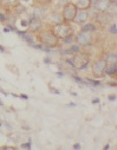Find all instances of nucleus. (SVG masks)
I'll list each match as a JSON object with an SVG mask.
<instances>
[{
    "label": "nucleus",
    "mask_w": 117,
    "mask_h": 150,
    "mask_svg": "<svg viewBox=\"0 0 117 150\" xmlns=\"http://www.w3.org/2000/svg\"><path fill=\"white\" fill-rule=\"evenodd\" d=\"M40 42L48 47H55L58 45V37L53 31L42 30L40 31Z\"/></svg>",
    "instance_id": "nucleus-1"
},
{
    "label": "nucleus",
    "mask_w": 117,
    "mask_h": 150,
    "mask_svg": "<svg viewBox=\"0 0 117 150\" xmlns=\"http://www.w3.org/2000/svg\"><path fill=\"white\" fill-rule=\"evenodd\" d=\"M77 11H78V8H77V6L74 4H72V3L65 4L64 7H63V13H62V16L64 18V21H66V23L73 21Z\"/></svg>",
    "instance_id": "nucleus-2"
},
{
    "label": "nucleus",
    "mask_w": 117,
    "mask_h": 150,
    "mask_svg": "<svg viewBox=\"0 0 117 150\" xmlns=\"http://www.w3.org/2000/svg\"><path fill=\"white\" fill-rule=\"evenodd\" d=\"M92 35L90 32H84V31H81L76 35V42L79 46H89L91 43H92Z\"/></svg>",
    "instance_id": "nucleus-3"
},
{
    "label": "nucleus",
    "mask_w": 117,
    "mask_h": 150,
    "mask_svg": "<svg viewBox=\"0 0 117 150\" xmlns=\"http://www.w3.org/2000/svg\"><path fill=\"white\" fill-rule=\"evenodd\" d=\"M105 66H106L105 59H98V60H96V62L94 63V65H92V74H94L96 78L103 77V76H104Z\"/></svg>",
    "instance_id": "nucleus-4"
},
{
    "label": "nucleus",
    "mask_w": 117,
    "mask_h": 150,
    "mask_svg": "<svg viewBox=\"0 0 117 150\" xmlns=\"http://www.w3.org/2000/svg\"><path fill=\"white\" fill-rule=\"evenodd\" d=\"M57 27H58V30H57V32H55V33L57 34L58 38H63V37H65V35H67V34H70V33L73 32L72 28H71V26H70L66 21H64V23L57 25Z\"/></svg>",
    "instance_id": "nucleus-5"
},
{
    "label": "nucleus",
    "mask_w": 117,
    "mask_h": 150,
    "mask_svg": "<svg viewBox=\"0 0 117 150\" xmlns=\"http://www.w3.org/2000/svg\"><path fill=\"white\" fill-rule=\"evenodd\" d=\"M88 19H89V12L87 10H78L73 21L79 25H83V24L88 23Z\"/></svg>",
    "instance_id": "nucleus-6"
},
{
    "label": "nucleus",
    "mask_w": 117,
    "mask_h": 150,
    "mask_svg": "<svg viewBox=\"0 0 117 150\" xmlns=\"http://www.w3.org/2000/svg\"><path fill=\"white\" fill-rule=\"evenodd\" d=\"M92 6L97 10V12H106L109 6H110V3L108 0H92Z\"/></svg>",
    "instance_id": "nucleus-7"
},
{
    "label": "nucleus",
    "mask_w": 117,
    "mask_h": 150,
    "mask_svg": "<svg viewBox=\"0 0 117 150\" xmlns=\"http://www.w3.org/2000/svg\"><path fill=\"white\" fill-rule=\"evenodd\" d=\"M98 23H101L102 25H108L111 23L112 20V16L110 12H99L98 17H97Z\"/></svg>",
    "instance_id": "nucleus-8"
},
{
    "label": "nucleus",
    "mask_w": 117,
    "mask_h": 150,
    "mask_svg": "<svg viewBox=\"0 0 117 150\" xmlns=\"http://www.w3.org/2000/svg\"><path fill=\"white\" fill-rule=\"evenodd\" d=\"M40 28H42V19L35 18V17L30 19V24H28V30L30 31L35 32V31H39Z\"/></svg>",
    "instance_id": "nucleus-9"
},
{
    "label": "nucleus",
    "mask_w": 117,
    "mask_h": 150,
    "mask_svg": "<svg viewBox=\"0 0 117 150\" xmlns=\"http://www.w3.org/2000/svg\"><path fill=\"white\" fill-rule=\"evenodd\" d=\"M78 10H90L92 7V0H77L74 4Z\"/></svg>",
    "instance_id": "nucleus-10"
},
{
    "label": "nucleus",
    "mask_w": 117,
    "mask_h": 150,
    "mask_svg": "<svg viewBox=\"0 0 117 150\" xmlns=\"http://www.w3.org/2000/svg\"><path fill=\"white\" fill-rule=\"evenodd\" d=\"M104 73L109 74V76H113L117 73V64H106Z\"/></svg>",
    "instance_id": "nucleus-11"
},
{
    "label": "nucleus",
    "mask_w": 117,
    "mask_h": 150,
    "mask_svg": "<svg viewBox=\"0 0 117 150\" xmlns=\"http://www.w3.org/2000/svg\"><path fill=\"white\" fill-rule=\"evenodd\" d=\"M51 23L57 26V25L64 23V18H63V16H62L60 13H53V14L51 16Z\"/></svg>",
    "instance_id": "nucleus-12"
},
{
    "label": "nucleus",
    "mask_w": 117,
    "mask_h": 150,
    "mask_svg": "<svg viewBox=\"0 0 117 150\" xmlns=\"http://www.w3.org/2000/svg\"><path fill=\"white\" fill-rule=\"evenodd\" d=\"M81 31H84V32H95L96 31V26L94 24H91V23H89V24L85 23V24L82 25Z\"/></svg>",
    "instance_id": "nucleus-13"
},
{
    "label": "nucleus",
    "mask_w": 117,
    "mask_h": 150,
    "mask_svg": "<svg viewBox=\"0 0 117 150\" xmlns=\"http://www.w3.org/2000/svg\"><path fill=\"white\" fill-rule=\"evenodd\" d=\"M106 64H116L117 63V56L116 53H111V54H108V58L105 59Z\"/></svg>",
    "instance_id": "nucleus-14"
},
{
    "label": "nucleus",
    "mask_w": 117,
    "mask_h": 150,
    "mask_svg": "<svg viewBox=\"0 0 117 150\" xmlns=\"http://www.w3.org/2000/svg\"><path fill=\"white\" fill-rule=\"evenodd\" d=\"M62 40H63L64 44H72L73 43V32L67 34V35H65V37H63Z\"/></svg>",
    "instance_id": "nucleus-15"
},
{
    "label": "nucleus",
    "mask_w": 117,
    "mask_h": 150,
    "mask_svg": "<svg viewBox=\"0 0 117 150\" xmlns=\"http://www.w3.org/2000/svg\"><path fill=\"white\" fill-rule=\"evenodd\" d=\"M33 17L39 18V19H42V18L44 17V11H43L42 8H39V7L34 8V11H33Z\"/></svg>",
    "instance_id": "nucleus-16"
},
{
    "label": "nucleus",
    "mask_w": 117,
    "mask_h": 150,
    "mask_svg": "<svg viewBox=\"0 0 117 150\" xmlns=\"http://www.w3.org/2000/svg\"><path fill=\"white\" fill-rule=\"evenodd\" d=\"M24 11H26V8L21 5V4H17V5H14V14H21Z\"/></svg>",
    "instance_id": "nucleus-17"
},
{
    "label": "nucleus",
    "mask_w": 117,
    "mask_h": 150,
    "mask_svg": "<svg viewBox=\"0 0 117 150\" xmlns=\"http://www.w3.org/2000/svg\"><path fill=\"white\" fill-rule=\"evenodd\" d=\"M23 39H24L25 42H27V43H28L30 45L34 44V39H33V37H32V35H30V34H28L27 32L23 34Z\"/></svg>",
    "instance_id": "nucleus-18"
},
{
    "label": "nucleus",
    "mask_w": 117,
    "mask_h": 150,
    "mask_svg": "<svg viewBox=\"0 0 117 150\" xmlns=\"http://www.w3.org/2000/svg\"><path fill=\"white\" fill-rule=\"evenodd\" d=\"M1 4L9 5V6H14L18 4V0H1Z\"/></svg>",
    "instance_id": "nucleus-19"
},
{
    "label": "nucleus",
    "mask_w": 117,
    "mask_h": 150,
    "mask_svg": "<svg viewBox=\"0 0 117 150\" xmlns=\"http://www.w3.org/2000/svg\"><path fill=\"white\" fill-rule=\"evenodd\" d=\"M70 49L72 50V52H73V53H78V52L81 51V46L78 45V44H72Z\"/></svg>",
    "instance_id": "nucleus-20"
},
{
    "label": "nucleus",
    "mask_w": 117,
    "mask_h": 150,
    "mask_svg": "<svg viewBox=\"0 0 117 150\" xmlns=\"http://www.w3.org/2000/svg\"><path fill=\"white\" fill-rule=\"evenodd\" d=\"M109 32L112 33V34H116V33H117V27H116V24H115V23L111 24V26L109 27Z\"/></svg>",
    "instance_id": "nucleus-21"
},
{
    "label": "nucleus",
    "mask_w": 117,
    "mask_h": 150,
    "mask_svg": "<svg viewBox=\"0 0 117 150\" xmlns=\"http://www.w3.org/2000/svg\"><path fill=\"white\" fill-rule=\"evenodd\" d=\"M87 83L90 84V85H95V86H98L101 84V82L98 81H94V79H87Z\"/></svg>",
    "instance_id": "nucleus-22"
},
{
    "label": "nucleus",
    "mask_w": 117,
    "mask_h": 150,
    "mask_svg": "<svg viewBox=\"0 0 117 150\" xmlns=\"http://www.w3.org/2000/svg\"><path fill=\"white\" fill-rule=\"evenodd\" d=\"M73 79H74L77 83H79L81 85H82V84H88L87 81H84V79H82V78H79V77H77V76H73Z\"/></svg>",
    "instance_id": "nucleus-23"
},
{
    "label": "nucleus",
    "mask_w": 117,
    "mask_h": 150,
    "mask_svg": "<svg viewBox=\"0 0 117 150\" xmlns=\"http://www.w3.org/2000/svg\"><path fill=\"white\" fill-rule=\"evenodd\" d=\"M59 52H60V54H73L71 49H69V50H59Z\"/></svg>",
    "instance_id": "nucleus-24"
},
{
    "label": "nucleus",
    "mask_w": 117,
    "mask_h": 150,
    "mask_svg": "<svg viewBox=\"0 0 117 150\" xmlns=\"http://www.w3.org/2000/svg\"><path fill=\"white\" fill-rule=\"evenodd\" d=\"M65 62H66L67 64H70L71 66H73V67L76 66V64H74V59H70V58H66V59H65Z\"/></svg>",
    "instance_id": "nucleus-25"
},
{
    "label": "nucleus",
    "mask_w": 117,
    "mask_h": 150,
    "mask_svg": "<svg viewBox=\"0 0 117 150\" xmlns=\"http://www.w3.org/2000/svg\"><path fill=\"white\" fill-rule=\"evenodd\" d=\"M21 148L30 149V148H31V141H28V143H26V144H23V145H21Z\"/></svg>",
    "instance_id": "nucleus-26"
},
{
    "label": "nucleus",
    "mask_w": 117,
    "mask_h": 150,
    "mask_svg": "<svg viewBox=\"0 0 117 150\" xmlns=\"http://www.w3.org/2000/svg\"><path fill=\"white\" fill-rule=\"evenodd\" d=\"M38 1L40 3V4H49V3L52 1V0H38Z\"/></svg>",
    "instance_id": "nucleus-27"
},
{
    "label": "nucleus",
    "mask_w": 117,
    "mask_h": 150,
    "mask_svg": "<svg viewBox=\"0 0 117 150\" xmlns=\"http://www.w3.org/2000/svg\"><path fill=\"white\" fill-rule=\"evenodd\" d=\"M6 20V16H4V14H1V13H0V21H1V23H4Z\"/></svg>",
    "instance_id": "nucleus-28"
},
{
    "label": "nucleus",
    "mask_w": 117,
    "mask_h": 150,
    "mask_svg": "<svg viewBox=\"0 0 117 150\" xmlns=\"http://www.w3.org/2000/svg\"><path fill=\"white\" fill-rule=\"evenodd\" d=\"M108 99H109V100H115V99H116V96H115V95H111V96L108 97Z\"/></svg>",
    "instance_id": "nucleus-29"
},
{
    "label": "nucleus",
    "mask_w": 117,
    "mask_h": 150,
    "mask_svg": "<svg viewBox=\"0 0 117 150\" xmlns=\"http://www.w3.org/2000/svg\"><path fill=\"white\" fill-rule=\"evenodd\" d=\"M73 149H81V144H78V143L74 144V145H73Z\"/></svg>",
    "instance_id": "nucleus-30"
},
{
    "label": "nucleus",
    "mask_w": 117,
    "mask_h": 150,
    "mask_svg": "<svg viewBox=\"0 0 117 150\" xmlns=\"http://www.w3.org/2000/svg\"><path fill=\"white\" fill-rule=\"evenodd\" d=\"M10 31H11V28H10V27H9V26H7V27H5V28H4V32H5V33H7V32H10Z\"/></svg>",
    "instance_id": "nucleus-31"
},
{
    "label": "nucleus",
    "mask_w": 117,
    "mask_h": 150,
    "mask_svg": "<svg viewBox=\"0 0 117 150\" xmlns=\"http://www.w3.org/2000/svg\"><path fill=\"white\" fill-rule=\"evenodd\" d=\"M20 97H21L23 99H27V98H28V96H26V95H20Z\"/></svg>",
    "instance_id": "nucleus-32"
},
{
    "label": "nucleus",
    "mask_w": 117,
    "mask_h": 150,
    "mask_svg": "<svg viewBox=\"0 0 117 150\" xmlns=\"http://www.w3.org/2000/svg\"><path fill=\"white\" fill-rule=\"evenodd\" d=\"M0 52H5V49H4V46H1V45H0Z\"/></svg>",
    "instance_id": "nucleus-33"
},
{
    "label": "nucleus",
    "mask_w": 117,
    "mask_h": 150,
    "mask_svg": "<svg viewBox=\"0 0 117 150\" xmlns=\"http://www.w3.org/2000/svg\"><path fill=\"white\" fill-rule=\"evenodd\" d=\"M92 103H95V104H96V103H99V99H98V98H95V99L92 100Z\"/></svg>",
    "instance_id": "nucleus-34"
},
{
    "label": "nucleus",
    "mask_w": 117,
    "mask_h": 150,
    "mask_svg": "<svg viewBox=\"0 0 117 150\" xmlns=\"http://www.w3.org/2000/svg\"><path fill=\"white\" fill-rule=\"evenodd\" d=\"M44 62H45V63H48V64H49V63H51V60H50L49 58H45V59H44Z\"/></svg>",
    "instance_id": "nucleus-35"
},
{
    "label": "nucleus",
    "mask_w": 117,
    "mask_h": 150,
    "mask_svg": "<svg viewBox=\"0 0 117 150\" xmlns=\"http://www.w3.org/2000/svg\"><path fill=\"white\" fill-rule=\"evenodd\" d=\"M110 4H116V0H108Z\"/></svg>",
    "instance_id": "nucleus-36"
},
{
    "label": "nucleus",
    "mask_w": 117,
    "mask_h": 150,
    "mask_svg": "<svg viewBox=\"0 0 117 150\" xmlns=\"http://www.w3.org/2000/svg\"><path fill=\"white\" fill-rule=\"evenodd\" d=\"M57 74H58V76H64V73H63V72H57Z\"/></svg>",
    "instance_id": "nucleus-37"
},
{
    "label": "nucleus",
    "mask_w": 117,
    "mask_h": 150,
    "mask_svg": "<svg viewBox=\"0 0 117 150\" xmlns=\"http://www.w3.org/2000/svg\"><path fill=\"white\" fill-rule=\"evenodd\" d=\"M69 106H76V104H74V103H70Z\"/></svg>",
    "instance_id": "nucleus-38"
},
{
    "label": "nucleus",
    "mask_w": 117,
    "mask_h": 150,
    "mask_svg": "<svg viewBox=\"0 0 117 150\" xmlns=\"http://www.w3.org/2000/svg\"><path fill=\"white\" fill-rule=\"evenodd\" d=\"M109 148H110V145H109V144H106V145L104 146V149H105V150H106V149H109Z\"/></svg>",
    "instance_id": "nucleus-39"
},
{
    "label": "nucleus",
    "mask_w": 117,
    "mask_h": 150,
    "mask_svg": "<svg viewBox=\"0 0 117 150\" xmlns=\"http://www.w3.org/2000/svg\"><path fill=\"white\" fill-rule=\"evenodd\" d=\"M4 105V103H3V100L1 99H0V106H3Z\"/></svg>",
    "instance_id": "nucleus-40"
},
{
    "label": "nucleus",
    "mask_w": 117,
    "mask_h": 150,
    "mask_svg": "<svg viewBox=\"0 0 117 150\" xmlns=\"http://www.w3.org/2000/svg\"><path fill=\"white\" fill-rule=\"evenodd\" d=\"M23 3H27V1H31V0H21Z\"/></svg>",
    "instance_id": "nucleus-41"
},
{
    "label": "nucleus",
    "mask_w": 117,
    "mask_h": 150,
    "mask_svg": "<svg viewBox=\"0 0 117 150\" xmlns=\"http://www.w3.org/2000/svg\"><path fill=\"white\" fill-rule=\"evenodd\" d=\"M0 5H1V0H0Z\"/></svg>",
    "instance_id": "nucleus-42"
},
{
    "label": "nucleus",
    "mask_w": 117,
    "mask_h": 150,
    "mask_svg": "<svg viewBox=\"0 0 117 150\" xmlns=\"http://www.w3.org/2000/svg\"><path fill=\"white\" fill-rule=\"evenodd\" d=\"M0 125H1V123H0Z\"/></svg>",
    "instance_id": "nucleus-43"
}]
</instances>
